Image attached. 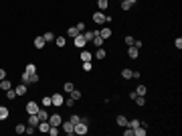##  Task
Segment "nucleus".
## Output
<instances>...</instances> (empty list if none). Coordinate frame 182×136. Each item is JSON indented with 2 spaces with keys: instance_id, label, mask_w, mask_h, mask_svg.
I'll list each match as a JSON object with an SVG mask.
<instances>
[{
  "instance_id": "nucleus-1",
  "label": "nucleus",
  "mask_w": 182,
  "mask_h": 136,
  "mask_svg": "<svg viewBox=\"0 0 182 136\" xmlns=\"http://www.w3.org/2000/svg\"><path fill=\"white\" fill-rule=\"evenodd\" d=\"M75 134H79V136L87 134V122H85V120H81V122L75 124Z\"/></svg>"
},
{
  "instance_id": "nucleus-2",
  "label": "nucleus",
  "mask_w": 182,
  "mask_h": 136,
  "mask_svg": "<svg viewBox=\"0 0 182 136\" xmlns=\"http://www.w3.org/2000/svg\"><path fill=\"white\" fill-rule=\"evenodd\" d=\"M51 100H53V106H57V108H61V106L65 104V97H63L61 93H53Z\"/></svg>"
},
{
  "instance_id": "nucleus-3",
  "label": "nucleus",
  "mask_w": 182,
  "mask_h": 136,
  "mask_svg": "<svg viewBox=\"0 0 182 136\" xmlns=\"http://www.w3.org/2000/svg\"><path fill=\"white\" fill-rule=\"evenodd\" d=\"M61 122H63V118H61L59 114H51V116H49V124H51V126H61Z\"/></svg>"
},
{
  "instance_id": "nucleus-4",
  "label": "nucleus",
  "mask_w": 182,
  "mask_h": 136,
  "mask_svg": "<svg viewBox=\"0 0 182 136\" xmlns=\"http://www.w3.org/2000/svg\"><path fill=\"white\" fill-rule=\"evenodd\" d=\"M73 43H75V47H77V49H83V47L87 45V41L83 39V35H81V33H79L75 39H73Z\"/></svg>"
},
{
  "instance_id": "nucleus-5",
  "label": "nucleus",
  "mask_w": 182,
  "mask_h": 136,
  "mask_svg": "<svg viewBox=\"0 0 182 136\" xmlns=\"http://www.w3.org/2000/svg\"><path fill=\"white\" fill-rule=\"evenodd\" d=\"M39 110H41V108H39L37 102H28V104H26V112H28V114H37Z\"/></svg>"
},
{
  "instance_id": "nucleus-6",
  "label": "nucleus",
  "mask_w": 182,
  "mask_h": 136,
  "mask_svg": "<svg viewBox=\"0 0 182 136\" xmlns=\"http://www.w3.org/2000/svg\"><path fill=\"white\" fill-rule=\"evenodd\" d=\"M61 126H63L65 134H75V126H73L71 122H61Z\"/></svg>"
},
{
  "instance_id": "nucleus-7",
  "label": "nucleus",
  "mask_w": 182,
  "mask_h": 136,
  "mask_svg": "<svg viewBox=\"0 0 182 136\" xmlns=\"http://www.w3.org/2000/svg\"><path fill=\"white\" fill-rule=\"evenodd\" d=\"M37 116H39V120H41V122H49V116H51V114H49L47 110H39V112H37Z\"/></svg>"
},
{
  "instance_id": "nucleus-8",
  "label": "nucleus",
  "mask_w": 182,
  "mask_h": 136,
  "mask_svg": "<svg viewBox=\"0 0 182 136\" xmlns=\"http://www.w3.org/2000/svg\"><path fill=\"white\" fill-rule=\"evenodd\" d=\"M97 35H99V37H101L103 41H105V39H109V37H111V29H107V27H105V29H101V31H99Z\"/></svg>"
},
{
  "instance_id": "nucleus-9",
  "label": "nucleus",
  "mask_w": 182,
  "mask_h": 136,
  "mask_svg": "<svg viewBox=\"0 0 182 136\" xmlns=\"http://www.w3.org/2000/svg\"><path fill=\"white\" fill-rule=\"evenodd\" d=\"M39 122H41V120H39V116H37V114H31V118H28V126H35V128H37V126H39Z\"/></svg>"
},
{
  "instance_id": "nucleus-10",
  "label": "nucleus",
  "mask_w": 182,
  "mask_h": 136,
  "mask_svg": "<svg viewBox=\"0 0 182 136\" xmlns=\"http://www.w3.org/2000/svg\"><path fill=\"white\" fill-rule=\"evenodd\" d=\"M14 91H16V95H24V93H26V86H24V83H18V86L14 88Z\"/></svg>"
},
{
  "instance_id": "nucleus-11",
  "label": "nucleus",
  "mask_w": 182,
  "mask_h": 136,
  "mask_svg": "<svg viewBox=\"0 0 182 136\" xmlns=\"http://www.w3.org/2000/svg\"><path fill=\"white\" fill-rule=\"evenodd\" d=\"M115 122H117V126H122V128H126V126H128V118H126V116H117V118H115Z\"/></svg>"
},
{
  "instance_id": "nucleus-12",
  "label": "nucleus",
  "mask_w": 182,
  "mask_h": 136,
  "mask_svg": "<svg viewBox=\"0 0 182 136\" xmlns=\"http://www.w3.org/2000/svg\"><path fill=\"white\" fill-rule=\"evenodd\" d=\"M134 134H136V136H146V126L140 124L138 128H134Z\"/></svg>"
},
{
  "instance_id": "nucleus-13",
  "label": "nucleus",
  "mask_w": 182,
  "mask_h": 136,
  "mask_svg": "<svg viewBox=\"0 0 182 136\" xmlns=\"http://www.w3.org/2000/svg\"><path fill=\"white\" fill-rule=\"evenodd\" d=\"M91 43L95 45V49H97V47H101V45H103V39H101V37L97 35V31H95V37H93V41H91Z\"/></svg>"
},
{
  "instance_id": "nucleus-14",
  "label": "nucleus",
  "mask_w": 182,
  "mask_h": 136,
  "mask_svg": "<svg viewBox=\"0 0 182 136\" xmlns=\"http://www.w3.org/2000/svg\"><path fill=\"white\" fill-rule=\"evenodd\" d=\"M41 132H49V128H51V124L49 122H39V126H37Z\"/></svg>"
},
{
  "instance_id": "nucleus-15",
  "label": "nucleus",
  "mask_w": 182,
  "mask_h": 136,
  "mask_svg": "<svg viewBox=\"0 0 182 136\" xmlns=\"http://www.w3.org/2000/svg\"><path fill=\"white\" fill-rule=\"evenodd\" d=\"M93 37H95V31H87V33H83V39H85L87 43L93 41Z\"/></svg>"
},
{
  "instance_id": "nucleus-16",
  "label": "nucleus",
  "mask_w": 182,
  "mask_h": 136,
  "mask_svg": "<svg viewBox=\"0 0 182 136\" xmlns=\"http://www.w3.org/2000/svg\"><path fill=\"white\" fill-rule=\"evenodd\" d=\"M128 55H130V59H136L138 57V47H130V49H128Z\"/></svg>"
},
{
  "instance_id": "nucleus-17",
  "label": "nucleus",
  "mask_w": 182,
  "mask_h": 136,
  "mask_svg": "<svg viewBox=\"0 0 182 136\" xmlns=\"http://www.w3.org/2000/svg\"><path fill=\"white\" fill-rule=\"evenodd\" d=\"M105 55H107V53H105V49L97 47V51H95V57H97V59H105Z\"/></svg>"
},
{
  "instance_id": "nucleus-18",
  "label": "nucleus",
  "mask_w": 182,
  "mask_h": 136,
  "mask_svg": "<svg viewBox=\"0 0 182 136\" xmlns=\"http://www.w3.org/2000/svg\"><path fill=\"white\" fill-rule=\"evenodd\" d=\"M20 79H22V83H24V86H31V73H26V71H24V73L20 75Z\"/></svg>"
},
{
  "instance_id": "nucleus-19",
  "label": "nucleus",
  "mask_w": 182,
  "mask_h": 136,
  "mask_svg": "<svg viewBox=\"0 0 182 136\" xmlns=\"http://www.w3.org/2000/svg\"><path fill=\"white\" fill-rule=\"evenodd\" d=\"M6 118H8V108L0 106V120H6Z\"/></svg>"
},
{
  "instance_id": "nucleus-20",
  "label": "nucleus",
  "mask_w": 182,
  "mask_h": 136,
  "mask_svg": "<svg viewBox=\"0 0 182 136\" xmlns=\"http://www.w3.org/2000/svg\"><path fill=\"white\" fill-rule=\"evenodd\" d=\"M10 88H12V83H10V81H6V79H0V90H10Z\"/></svg>"
},
{
  "instance_id": "nucleus-21",
  "label": "nucleus",
  "mask_w": 182,
  "mask_h": 136,
  "mask_svg": "<svg viewBox=\"0 0 182 136\" xmlns=\"http://www.w3.org/2000/svg\"><path fill=\"white\" fill-rule=\"evenodd\" d=\"M35 47H37V49H43V47H45V39H43V37H37V39H35Z\"/></svg>"
},
{
  "instance_id": "nucleus-22",
  "label": "nucleus",
  "mask_w": 182,
  "mask_h": 136,
  "mask_svg": "<svg viewBox=\"0 0 182 136\" xmlns=\"http://www.w3.org/2000/svg\"><path fill=\"white\" fill-rule=\"evenodd\" d=\"M67 35H69V37H71V39H75V37H77V35H79V31H77V27H71V29H69V31H67Z\"/></svg>"
},
{
  "instance_id": "nucleus-23",
  "label": "nucleus",
  "mask_w": 182,
  "mask_h": 136,
  "mask_svg": "<svg viewBox=\"0 0 182 136\" xmlns=\"http://www.w3.org/2000/svg\"><path fill=\"white\" fill-rule=\"evenodd\" d=\"M91 57L93 55H91L89 51H81V61H91Z\"/></svg>"
},
{
  "instance_id": "nucleus-24",
  "label": "nucleus",
  "mask_w": 182,
  "mask_h": 136,
  "mask_svg": "<svg viewBox=\"0 0 182 136\" xmlns=\"http://www.w3.org/2000/svg\"><path fill=\"white\" fill-rule=\"evenodd\" d=\"M63 88H65V91H67V93H71V91L75 90V86H73L71 81H65V83H63Z\"/></svg>"
},
{
  "instance_id": "nucleus-25",
  "label": "nucleus",
  "mask_w": 182,
  "mask_h": 136,
  "mask_svg": "<svg viewBox=\"0 0 182 136\" xmlns=\"http://www.w3.org/2000/svg\"><path fill=\"white\" fill-rule=\"evenodd\" d=\"M43 39H45V43H51V41H55V33H45V35H43Z\"/></svg>"
},
{
  "instance_id": "nucleus-26",
  "label": "nucleus",
  "mask_w": 182,
  "mask_h": 136,
  "mask_svg": "<svg viewBox=\"0 0 182 136\" xmlns=\"http://www.w3.org/2000/svg\"><path fill=\"white\" fill-rule=\"evenodd\" d=\"M41 104H43V108H49V106H53V100L47 95V97H43V100H41Z\"/></svg>"
},
{
  "instance_id": "nucleus-27",
  "label": "nucleus",
  "mask_w": 182,
  "mask_h": 136,
  "mask_svg": "<svg viewBox=\"0 0 182 136\" xmlns=\"http://www.w3.org/2000/svg\"><path fill=\"white\" fill-rule=\"evenodd\" d=\"M24 71H26V73H37V65H33V63H28V65L24 67Z\"/></svg>"
},
{
  "instance_id": "nucleus-28",
  "label": "nucleus",
  "mask_w": 182,
  "mask_h": 136,
  "mask_svg": "<svg viewBox=\"0 0 182 136\" xmlns=\"http://www.w3.org/2000/svg\"><path fill=\"white\" fill-rule=\"evenodd\" d=\"M132 6H134V4H132L130 0H122V10H130Z\"/></svg>"
},
{
  "instance_id": "nucleus-29",
  "label": "nucleus",
  "mask_w": 182,
  "mask_h": 136,
  "mask_svg": "<svg viewBox=\"0 0 182 136\" xmlns=\"http://www.w3.org/2000/svg\"><path fill=\"white\" fill-rule=\"evenodd\" d=\"M134 100H136V104H138V106H146V97H144V95H136Z\"/></svg>"
},
{
  "instance_id": "nucleus-30",
  "label": "nucleus",
  "mask_w": 182,
  "mask_h": 136,
  "mask_svg": "<svg viewBox=\"0 0 182 136\" xmlns=\"http://www.w3.org/2000/svg\"><path fill=\"white\" fill-rule=\"evenodd\" d=\"M97 6H99L101 10H105V8L109 6V2H107V0H97Z\"/></svg>"
},
{
  "instance_id": "nucleus-31",
  "label": "nucleus",
  "mask_w": 182,
  "mask_h": 136,
  "mask_svg": "<svg viewBox=\"0 0 182 136\" xmlns=\"http://www.w3.org/2000/svg\"><path fill=\"white\" fill-rule=\"evenodd\" d=\"M71 97H73L75 102H77V100H81V91H79V90H73V91H71Z\"/></svg>"
},
{
  "instance_id": "nucleus-32",
  "label": "nucleus",
  "mask_w": 182,
  "mask_h": 136,
  "mask_svg": "<svg viewBox=\"0 0 182 136\" xmlns=\"http://www.w3.org/2000/svg\"><path fill=\"white\" fill-rule=\"evenodd\" d=\"M55 43L57 47H65V37H55Z\"/></svg>"
},
{
  "instance_id": "nucleus-33",
  "label": "nucleus",
  "mask_w": 182,
  "mask_h": 136,
  "mask_svg": "<svg viewBox=\"0 0 182 136\" xmlns=\"http://www.w3.org/2000/svg\"><path fill=\"white\" fill-rule=\"evenodd\" d=\"M6 97H8V100H14V97H16V91L12 90V88H10V90H6Z\"/></svg>"
},
{
  "instance_id": "nucleus-34",
  "label": "nucleus",
  "mask_w": 182,
  "mask_h": 136,
  "mask_svg": "<svg viewBox=\"0 0 182 136\" xmlns=\"http://www.w3.org/2000/svg\"><path fill=\"white\" fill-rule=\"evenodd\" d=\"M122 77H124V79H130V77H132V69H124V71H122Z\"/></svg>"
},
{
  "instance_id": "nucleus-35",
  "label": "nucleus",
  "mask_w": 182,
  "mask_h": 136,
  "mask_svg": "<svg viewBox=\"0 0 182 136\" xmlns=\"http://www.w3.org/2000/svg\"><path fill=\"white\" fill-rule=\"evenodd\" d=\"M14 130H16V134H22V132L26 130V126H24V124H16V128H14Z\"/></svg>"
},
{
  "instance_id": "nucleus-36",
  "label": "nucleus",
  "mask_w": 182,
  "mask_h": 136,
  "mask_svg": "<svg viewBox=\"0 0 182 136\" xmlns=\"http://www.w3.org/2000/svg\"><path fill=\"white\" fill-rule=\"evenodd\" d=\"M136 93H138V95H146V86H138Z\"/></svg>"
},
{
  "instance_id": "nucleus-37",
  "label": "nucleus",
  "mask_w": 182,
  "mask_h": 136,
  "mask_svg": "<svg viewBox=\"0 0 182 136\" xmlns=\"http://www.w3.org/2000/svg\"><path fill=\"white\" fill-rule=\"evenodd\" d=\"M69 122H71V124H73V126H75V124H77V122H81V118H79V116H77V114H73V116H71V120H69Z\"/></svg>"
},
{
  "instance_id": "nucleus-38",
  "label": "nucleus",
  "mask_w": 182,
  "mask_h": 136,
  "mask_svg": "<svg viewBox=\"0 0 182 136\" xmlns=\"http://www.w3.org/2000/svg\"><path fill=\"white\" fill-rule=\"evenodd\" d=\"M140 124H142L140 120H132V122H128V126H130V128H138Z\"/></svg>"
},
{
  "instance_id": "nucleus-39",
  "label": "nucleus",
  "mask_w": 182,
  "mask_h": 136,
  "mask_svg": "<svg viewBox=\"0 0 182 136\" xmlns=\"http://www.w3.org/2000/svg\"><path fill=\"white\" fill-rule=\"evenodd\" d=\"M91 61H83V71H91Z\"/></svg>"
},
{
  "instance_id": "nucleus-40",
  "label": "nucleus",
  "mask_w": 182,
  "mask_h": 136,
  "mask_svg": "<svg viewBox=\"0 0 182 136\" xmlns=\"http://www.w3.org/2000/svg\"><path fill=\"white\" fill-rule=\"evenodd\" d=\"M75 27H77V31H79V33H83V31H85V22H83V20H81V22H77Z\"/></svg>"
},
{
  "instance_id": "nucleus-41",
  "label": "nucleus",
  "mask_w": 182,
  "mask_h": 136,
  "mask_svg": "<svg viewBox=\"0 0 182 136\" xmlns=\"http://www.w3.org/2000/svg\"><path fill=\"white\" fill-rule=\"evenodd\" d=\"M124 134H126V136H134V128H130V126H126V130H124Z\"/></svg>"
},
{
  "instance_id": "nucleus-42",
  "label": "nucleus",
  "mask_w": 182,
  "mask_h": 136,
  "mask_svg": "<svg viewBox=\"0 0 182 136\" xmlns=\"http://www.w3.org/2000/svg\"><path fill=\"white\" fill-rule=\"evenodd\" d=\"M39 81V73H31V83H37Z\"/></svg>"
},
{
  "instance_id": "nucleus-43",
  "label": "nucleus",
  "mask_w": 182,
  "mask_h": 136,
  "mask_svg": "<svg viewBox=\"0 0 182 136\" xmlns=\"http://www.w3.org/2000/svg\"><path fill=\"white\" fill-rule=\"evenodd\" d=\"M126 45H128V47H132V45H134V39H132V37H130V35H128V37H126Z\"/></svg>"
},
{
  "instance_id": "nucleus-44",
  "label": "nucleus",
  "mask_w": 182,
  "mask_h": 136,
  "mask_svg": "<svg viewBox=\"0 0 182 136\" xmlns=\"http://www.w3.org/2000/svg\"><path fill=\"white\" fill-rule=\"evenodd\" d=\"M35 130H37V128H35V126H28V128H26V130H24V132H26V134H33V132H35Z\"/></svg>"
},
{
  "instance_id": "nucleus-45",
  "label": "nucleus",
  "mask_w": 182,
  "mask_h": 136,
  "mask_svg": "<svg viewBox=\"0 0 182 136\" xmlns=\"http://www.w3.org/2000/svg\"><path fill=\"white\" fill-rule=\"evenodd\" d=\"M174 45H176V49H182V39H176Z\"/></svg>"
},
{
  "instance_id": "nucleus-46",
  "label": "nucleus",
  "mask_w": 182,
  "mask_h": 136,
  "mask_svg": "<svg viewBox=\"0 0 182 136\" xmlns=\"http://www.w3.org/2000/svg\"><path fill=\"white\" fill-rule=\"evenodd\" d=\"M0 79H6V71H4L2 67H0Z\"/></svg>"
}]
</instances>
